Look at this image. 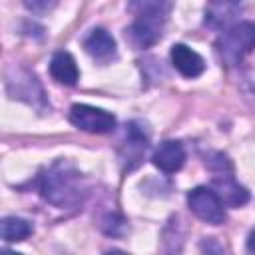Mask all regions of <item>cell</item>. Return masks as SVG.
Wrapping results in <instances>:
<instances>
[{
    "mask_svg": "<svg viewBox=\"0 0 255 255\" xmlns=\"http://www.w3.org/2000/svg\"><path fill=\"white\" fill-rule=\"evenodd\" d=\"M0 231H2V239L6 243H16V241H24L26 237H30L34 227L30 225V221H26L22 217H4Z\"/></svg>",
    "mask_w": 255,
    "mask_h": 255,
    "instance_id": "obj_13",
    "label": "cell"
},
{
    "mask_svg": "<svg viewBox=\"0 0 255 255\" xmlns=\"http://www.w3.org/2000/svg\"><path fill=\"white\" fill-rule=\"evenodd\" d=\"M128 10L133 14V22L126 28V38L135 48L153 46L165 28L171 4L169 0H129Z\"/></svg>",
    "mask_w": 255,
    "mask_h": 255,
    "instance_id": "obj_2",
    "label": "cell"
},
{
    "mask_svg": "<svg viewBox=\"0 0 255 255\" xmlns=\"http://www.w3.org/2000/svg\"><path fill=\"white\" fill-rule=\"evenodd\" d=\"M253 50H255V22L253 20L235 22L233 26L225 28L223 34L215 42L217 58L229 68L237 66Z\"/></svg>",
    "mask_w": 255,
    "mask_h": 255,
    "instance_id": "obj_3",
    "label": "cell"
},
{
    "mask_svg": "<svg viewBox=\"0 0 255 255\" xmlns=\"http://www.w3.org/2000/svg\"><path fill=\"white\" fill-rule=\"evenodd\" d=\"M147 143H149V135H147L145 128L137 122H129L126 126L122 147H120V159L124 161L128 171L139 165V161L147 149Z\"/></svg>",
    "mask_w": 255,
    "mask_h": 255,
    "instance_id": "obj_7",
    "label": "cell"
},
{
    "mask_svg": "<svg viewBox=\"0 0 255 255\" xmlns=\"http://www.w3.org/2000/svg\"><path fill=\"white\" fill-rule=\"evenodd\" d=\"M50 76L58 84L74 86L78 82V78H80V72H78L74 56L68 54V52H56L52 56V60H50Z\"/></svg>",
    "mask_w": 255,
    "mask_h": 255,
    "instance_id": "obj_12",
    "label": "cell"
},
{
    "mask_svg": "<svg viewBox=\"0 0 255 255\" xmlns=\"http://www.w3.org/2000/svg\"><path fill=\"white\" fill-rule=\"evenodd\" d=\"M151 161H153V165L159 171H163V173H175L185 163V147H183V143H179L175 139L161 141L155 147V151L151 155Z\"/></svg>",
    "mask_w": 255,
    "mask_h": 255,
    "instance_id": "obj_9",
    "label": "cell"
},
{
    "mask_svg": "<svg viewBox=\"0 0 255 255\" xmlns=\"http://www.w3.org/2000/svg\"><path fill=\"white\" fill-rule=\"evenodd\" d=\"M171 64H173V68L183 76V78H197V76H201L203 74V70H205V62H203V58L195 52V50H191L189 46H185V44H175V46H171Z\"/></svg>",
    "mask_w": 255,
    "mask_h": 255,
    "instance_id": "obj_11",
    "label": "cell"
},
{
    "mask_svg": "<svg viewBox=\"0 0 255 255\" xmlns=\"http://www.w3.org/2000/svg\"><path fill=\"white\" fill-rule=\"evenodd\" d=\"M70 122L88 133H110L116 128V116L88 104H74L70 108Z\"/></svg>",
    "mask_w": 255,
    "mask_h": 255,
    "instance_id": "obj_6",
    "label": "cell"
},
{
    "mask_svg": "<svg viewBox=\"0 0 255 255\" xmlns=\"http://www.w3.org/2000/svg\"><path fill=\"white\" fill-rule=\"evenodd\" d=\"M247 249H249L251 253H255V231H251V233H249V239H247Z\"/></svg>",
    "mask_w": 255,
    "mask_h": 255,
    "instance_id": "obj_15",
    "label": "cell"
},
{
    "mask_svg": "<svg viewBox=\"0 0 255 255\" xmlns=\"http://www.w3.org/2000/svg\"><path fill=\"white\" fill-rule=\"evenodd\" d=\"M241 10L243 0H207L203 22L211 30H225L235 24Z\"/></svg>",
    "mask_w": 255,
    "mask_h": 255,
    "instance_id": "obj_8",
    "label": "cell"
},
{
    "mask_svg": "<svg viewBox=\"0 0 255 255\" xmlns=\"http://www.w3.org/2000/svg\"><path fill=\"white\" fill-rule=\"evenodd\" d=\"M40 193L48 203L64 209L80 205L88 191L82 173L68 159H58L46 175H42Z\"/></svg>",
    "mask_w": 255,
    "mask_h": 255,
    "instance_id": "obj_1",
    "label": "cell"
},
{
    "mask_svg": "<svg viewBox=\"0 0 255 255\" xmlns=\"http://www.w3.org/2000/svg\"><path fill=\"white\" fill-rule=\"evenodd\" d=\"M84 50L88 52L90 58H94L96 62L108 64L112 60H116L118 56V48H116V40L112 38L110 32H106L104 28H94L86 40H84Z\"/></svg>",
    "mask_w": 255,
    "mask_h": 255,
    "instance_id": "obj_10",
    "label": "cell"
},
{
    "mask_svg": "<svg viewBox=\"0 0 255 255\" xmlns=\"http://www.w3.org/2000/svg\"><path fill=\"white\" fill-rule=\"evenodd\" d=\"M187 205L193 211L195 217H199L205 223L211 225H221L225 221V209H223V201L219 199V195L215 193V189L211 187H193L187 193Z\"/></svg>",
    "mask_w": 255,
    "mask_h": 255,
    "instance_id": "obj_5",
    "label": "cell"
},
{
    "mask_svg": "<svg viewBox=\"0 0 255 255\" xmlns=\"http://www.w3.org/2000/svg\"><path fill=\"white\" fill-rule=\"evenodd\" d=\"M22 2L34 14H48L58 6L60 0H22Z\"/></svg>",
    "mask_w": 255,
    "mask_h": 255,
    "instance_id": "obj_14",
    "label": "cell"
},
{
    "mask_svg": "<svg viewBox=\"0 0 255 255\" xmlns=\"http://www.w3.org/2000/svg\"><path fill=\"white\" fill-rule=\"evenodd\" d=\"M207 165L213 171V189L223 205L241 207L249 201V191L235 181L231 163L223 153H215V159H209Z\"/></svg>",
    "mask_w": 255,
    "mask_h": 255,
    "instance_id": "obj_4",
    "label": "cell"
}]
</instances>
